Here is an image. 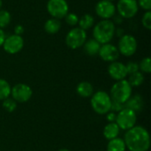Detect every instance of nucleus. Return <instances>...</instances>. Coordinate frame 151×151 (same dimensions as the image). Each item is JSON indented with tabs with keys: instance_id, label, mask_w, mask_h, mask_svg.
Returning <instances> with one entry per match:
<instances>
[{
	"instance_id": "f257e3e1",
	"label": "nucleus",
	"mask_w": 151,
	"mask_h": 151,
	"mask_svg": "<svg viewBox=\"0 0 151 151\" xmlns=\"http://www.w3.org/2000/svg\"><path fill=\"white\" fill-rule=\"evenodd\" d=\"M126 148L130 151H148L150 147V137L146 128L134 126L127 130L124 136Z\"/></svg>"
},
{
	"instance_id": "f03ea898",
	"label": "nucleus",
	"mask_w": 151,
	"mask_h": 151,
	"mask_svg": "<svg viewBox=\"0 0 151 151\" xmlns=\"http://www.w3.org/2000/svg\"><path fill=\"white\" fill-rule=\"evenodd\" d=\"M115 24L111 19H102L93 28V38L101 45L109 43L115 35Z\"/></svg>"
},
{
	"instance_id": "7ed1b4c3",
	"label": "nucleus",
	"mask_w": 151,
	"mask_h": 151,
	"mask_svg": "<svg viewBox=\"0 0 151 151\" xmlns=\"http://www.w3.org/2000/svg\"><path fill=\"white\" fill-rule=\"evenodd\" d=\"M132 95V87L127 80L118 81L111 88V99L115 102L125 104Z\"/></svg>"
},
{
	"instance_id": "20e7f679",
	"label": "nucleus",
	"mask_w": 151,
	"mask_h": 151,
	"mask_svg": "<svg viewBox=\"0 0 151 151\" xmlns=\"http://www.w3.org/2000/svg\"><path fill=\"white\" fill-rule=\"evenodd\" d=\"M91 107L95 112L100 115L107 114L111 111V99L104 91H97L91 96Z\"/></svg>"
},
{
	"instance_id": "39448f33",
	"label": "nucleus",
	"mask_w": 151,
	"mask_h": 151,
	"mask_svg": "<svg viewBox=\"0 0 151 151\" xmlns=\"http://www.w3.org/2000/svg\"><path fill=\"white\" fill-rule=\"evenodd\" d=\"M87 41V33L85 30L77 27H73L65 36V44L72 50H77L83 46Z\"/></svg>"
},
{
	"instance_id": "423d86ee",
	"label": "nucleus",
	"mask_w": 151,
	"mask_h": 151,
	"mask_svg": "<svg viewBox=\"0 0 151 151\" xmlns=\"http://www.w3.org/2000/svg\"><path fill=\"white\" fill-rule=\"evenodd\" d=\"M138 47V42L136 38L129 34L123 35L118 43V50L119 54L125 56V57H131L133 56Z\"/></svg>"
},
{
	"instance_id": "0eeeda50",
	"label": "nucleus",
	"mask_w": 151,
	"mask_h": 151,
	"mask_svg": "<svg viewBox=\"0 0 151 151\" xmlns=\"http://www.w3.org/2000/svg\"><path fill=\"white\" fill-rule=\"evenodd\" d=\"M136 120H137L136 112L129 109L124 108L117 114L115 122L119 126V129L127 131L135 126Z\"/></svg>"
},
{
	"instance_id": "6e6552de",
	"label": "nucleus",
	"mask_w": 151,
	"mask_h": 151,
	"mask_svg": "<svg viewBox=\"0 0 151 151\" xmlns=\"http://www.w3.org/2000/svg\"><path fill=\"white\" fill-rule=\"evenodd\" d=\"M46 8L51 18L58 19H64L69 12V6L65 0H49Z\"/></svg>"
},
{
	"instance_id": "1a4fd4ad",
	"label": "nucleus",
	"mask_w": 151,
	"mask_h": 151,
	"mask_svg": "<svg viewBox=\"0 0 151 151\" xmlns=\"http://www.w3.org/2000/svg\"><path fill=\"white\" fill-rule=\"evenodd\" d=\"M116 11L123 19H132L137 14L139 6L136 0H119Z\"/></svg>"
},
{
	"instance_id": "9d476101",
	"label": "nucleus",
	"mask_w": 151,
	"mask_h": 151,
	"mask_svg": "<svg viewBox=\"0 0 151 151\" xmlns=\"http://www.w3.org/2000/svg\"><path fill=\"white\" fill-rule=\"evenodd\" d=\"M24 47V39L21 35H11L5 37L4 42L3 43V48L5 52L8 54H17Z\"/></svg>"
},
{
	"instance_id": "9b49d317",
	"label": "nucleus",
	"mask_w": 151,
	"mask_h": 151,
	"mask_svg": "<svg viewBox=\"0 0 151 151\" xmlns=\"http://www.w3.org/2000/svg\"><path fill=\"white\" fill-rule=\"evenodd\" d=\"M96 15L102 19H111L116 14V5L113 2L100 0L95 6Z\"/></svg>"
},
{
	"instance_id": "f8f14e48",
	"label": "nucleus",
	"mask_w": 151,
	"mask_h": 151,
	"mask_svg": "<svg viewBox=\"0 0 151 151\" xmlns=\"http://www.w3.org/2000/svg\"><path fill=\"white\" fill-rule=\"evenodd\" d=\"M33 91L31 88L24 83H19L13 86L11 89L12 99L18 103H26L32 96Z\"/></svg>"
},
{
	"instance_id": "ddd939ff",
	"label": "nucleus",
	"mask_w": 151,
	"mask_h": 151,
	"mask_svg": "<svg viewBox=\"0 0 151 151\" xmlns=\"http://www.w3.org/2000/svg\"><path fill=\"white\" fill-rule=\"evenodd\" d=\"M99 57L105 62H114L119 58V52L118 48L111 42L102 44L98 52Z\"/></svg>"
},
{
	"instance_id": "4468645a",
	"label": "nucleus",
	"mask_w": 151,
	"mask_h": 151,
	"mask_svg": "<svg viewBox=\"0 0 151 151\" xmlns=\"http://www.w3.org/2000/svg\"><path fill=\"white\" fill-rule=\"evenodd\" d=\"M108 73L113 80L117 81L125 80V78L128 75L126 68V65L118 61H114L111 63V65L108 67Z\"/></svg>"
},
{
	"instance_id": "2eb2a0df",
	"label": "nucleus",
	"mask_w": 151,
	"mask_h": 151,
	"mask_svg": "<svg viewBox=\"0 0 151 151\" xmlns=\"http://www.w3.org/2000/svg\"><path fill=\"white\" fill-rule=\"evenodd\" d=\"M124 105L127 109H129L134 112H139L143 108V99L139 95L130 96V98L124 104Z\"/></svg>"
},
{
	"instance_id": "dca6fc26",
	"label": "nucleus",
	"mask_w": 151,
	"mask_h": 151,
	"mask_svg": "<svg viewBox=\"0 0 151 151\" xmlns=\"http://www.w3.org/2000/svg\"><path fill=\"white\" fill-rule=\"evenodd\" d=\"M100 47H101V44L94 38L87 40L85 42V43L83 44V50H84L85 53L91 57L98 55Z\"/></svg>"
},
{
	"instance_id": "f3484780",
	"label": "nucleus",
	"mask_w": 151,
	"mask_h": 151,
	"mask_svg": "<svg viewBox=\"0 0 151 151\" xmlns=\"http://www.w3.org/2000/svg\"><path fill=\"white\" fill-rule=\"evenodd\" d=\"M43 27H44V30L47 34L55 35L61 28V21H60V19H58L55 18H50V19L46 20Z\"/></svg>"
},
{
	"instance_id": "a211bd4d",
	"label": "nucleus",
	"mask_w": 151,
	"mask_h": 151,
	"mask_svg": "<svg viewBox=\"0 0 151 151\" xmlns=\"http://www.w3.org/2000/svg\"><path fill=\"white\" fill-rule=\"evenodd\" d=\"M119 131H120V129H119V126L116 124V122L108 123L104 128V136L107 140L111 141L119 136Z\"/></svg>"
},
{
	"instance_id": "6ab92c4d",
	"label": "nucleus",
	"mask_w": 151,
	"mask_h": 151,
	"mask_svg": "<svg viewBox=\"0 0 151 151\" xmlns=\"http://www.w3.org/2000/svg\"><path fill=\"white\" fill-rule=\"evenodd\" d=\"M76 91H77L79 96H81V97H85V98L90 97L94 94L93 86L91 83H89L88 81L80 82L76 88Z\"/></svg>"
},
{
	"instance_id": "aec40b11",
	"label": "nucleus",
	"mask_w": 151,
	"mask_h": 151,
	"mask_svg": "<svg viewBox=\"0 0 151 151\" xmlns=\"http://www.w3.org/2000/svg\"><path fill=\"white\" fill-rule=\"evenodd\" d=\"M94 24H95V19L91 14H88V13H86L82 17H81V19H79V22H78L79 27L85 31L93 27Z\"/></svg>"
},
{
	"instance_id": "412c9836",
	"label": "nucleus",
	"mask_w": 151,
	"mask_h": 151,
	"mask_svg": "<svg viewBox=\"0 0 151 151\" xmlns=\"http://www.w3.org/2000/svg\"><path fill=\"white\" fill-rule=\"evenodd\" d=\"M126 149L124 140L119 137L111 140L107 145V151H125Z\"/></svg>"
},
{
	"instance_id": "4be33fe9",
	"label": "nucleus",
	"mask_w": 151,
	"mask_h": 151,
	"mask_svg": "<svg viewBox=\"0 0 151 151\" xmlns=\"http://www.w3.org/2000/svg\"><path fill=\"white\" fill-rule=\"evenodd\" d=\"M127 81L131 87H139L144 81V75L142 72L138 71L136 73L129 74V78H128Z\"/></svg>"
},
{
	"instance_id": "5701e85b",
	"label": "nucleus",
	"mask_w": 151,
	"mask_h": 151,
	"mask_svg": "<svg viewBox=\"0 0 151 151\" xmlns=\"http://www.w3.org/2000/svg\"><path fill=\"white\" fill-rule=\"evenodd\" d=\"M11 86L8 83V81H6L4 79H0V100H4L7 97H9V96L11 95Z\"/></svg>"
},
{
	"instance_id": "b1692460",
	"label": "nucleus",
	"mask_w": 151,
	"mask_h": 151,
	"mask_svg": "<svg viewBox=\"0 0 151 151\" xmlns=\"http://www.w3.org/2000/svg\"><path fill=\"white\" fill-rule=\"evenodd\" d=\"M12 20L11 13L6 10H0V28L4 29L9 26Z\"/></svg>"
},
{
	"instance_id": "393cba45",
	"label": "nucleus",
	"mask_w": 151,
	"mask_h": 151,
	"mask_svg": "<svg viewBox=\"0 0 151 151\" xmlns=\"http://www.w3.org/2000/svg\"><path fill=\"white\" fill-rule=\"evenodd\" d=\"M3 107L6 111L12 112L15 111V109L17 107V103L12 98L7 97L3 100Z\"/></svg>"
},
{
	"instance_id": "a878e982",
	"label": "nucleus",
	"mask_w": 151,
	"mask_h": 151,
	"mask_svg": "<svg viewBox=\"0 0 151 151\" xmlns=\"http://www.w3.org/2000/svg\"><path fill=\"white\" fill-rule=\"evenodd\" d=\"M139 70L142 71V73H150L151 72V60L150 58L147 57L144 58L139 64Z\"/></svg>"
},
{
	"instance_id": "bb28decb",
	"label": "nucleus",
	"mask_w": 151,
	"mask_h": 151,
	"mask_svg": "<svg viewBox=\"0 0 151 151\" xmlns=\"http://www.w3.org/2000/svg\"><path fill=\"white\" fill-rule=\"evenodd\" d=\"M65 19V22L71 26V27H75L76 25H78V22H79V17L76 13L74 12H68L65 17L64 18Z\"/></svg>"
},
{
	"instance_id": "cd10ccee",
	"label": "nucleus",
	"mask_w": 151,
	"mask_h": 151,
	"mask_svg": "<svg viewBox=\"0 0 151 151\" xmlns=\"http://www.w3.org/2000/svg\"><path fill=\"white\" fill-rule=\"evenodd\" d=\"M142 24L144 27V28L150 30L151 29V12L147 11L142 18Z\"/></svg>"
},
{
	"instance_id": "c85d7f7f",
	"label": "nucleus",
	"mask_w": 151,
	"mask_h": 151,
	"mask_svg": "<svg viewBox=\"0 0 151 151\" xmlns=\"http://www.w3.org/2000/svg\"><path fill=\"white\" fill-rule=\"evenodd\" d=\"M126 68L127 71V74H132L139 71V64L136 62L131 61V62H128L127 65H126Z\"/></svg>"
},
{
	"instance_id": "c756f323",
	"label": "nucleus",
	"mask_w": 151,
	"mask_h": 151,
	"mask_svg": "<svg viewBox=\"0 0 151 151\" xmlns=\"http://www.w3.org/2000/svg\"><path fill=\"white\" fill-rule=\"evenodd\" d=\"M138 6L144 11H150L151 10V0H136Z\"/></svg>"
},
{
	"instance_id": "7c9ffc66",
	"label": "nucleus",
	"mask_w": 151,
	"mask_h": 151,
	"mask_svg": "<svg viewBox=\"0 0 151 151\" xmlns=\"http://www.w3.org/2000/svg\"><path fill=\"white\" fill-rule=\"evenodd\" d=\"M125 108L124 104L119 103V102H115L111 100V111L113 112H119L120 111H122Z\"/></svg>"
},
{
	"instance_id": "2f4dec72",
	"label": "nucleus",
	"mask_w": 151,
	"mask_h": 151,
	"mask_svg": "<svg viewBox=\"0 0 151 151\" xmlns=\"http://www.w3.org/2000/svg\"><path fill=\"white\" fill-rule=\"evenodd\" d=\"M116 118H117V114H116L115 112L111 111V112H108V113H107L106 119H107L110 123L115 122V121H116Z\"/></svg>"
},
{
	"instance_id": "473e14b6",
	"label": "nucleus",
	"mask_w": 151,
	"mask_h": 151,
	"mask_svg": "<svg viewBox=\"0 0 151 151\" xmlns=\"http://www.w3.org/2000/svg\"><path fill=\"white\" fill-rule=\"evenodd\" d=\"M24 33V27L22 25H16L14 27V35H21Z\"/></svg>"
},
{
	"instance_id": "72a5a7b5",
	"label": "nucleus",
	"mask_w": 151,
	"mask_h": 151,
	"mask_svg": "<svg viewBox=\"0 0 151 151\" xmlns=\"http://www.w3.org/2000/svg\"><path fill=\"white\" fill-rule=\"evenodd\" d=\"M5 33H4V31L3 30V29H1L0 28V47H2L3 46V43H4V39H5Z\"/></svg>"
},
{
	"instance_id": "f704fd0d",
	"label": "nucleus",
	"mask_w": 151,
	"mask_h": 151,
	"mask_svg": "<svg viewBox=\"0 0 151 151\" xmlns=\"http://www.w3.org/2000/svg\"><path fill=\"white\" fill-rule=\"evenodd\" d=\"M113 18H114V21H113V23L115 24H121L122 22H123V18L121 17V16H119V14L118 15H116V16H113Z\"/></svg>"
},
{
	"instance_id": "c9c22d12",
	"label": "nucleus",
	"mask_w": 151,
	"mask_h": 151,
	"mask_svg": "<svg viewBox=\"0 0 151 151\" xmlns=\"http://www.w3.org/2000/svg\"><path fill=\"white\" fill-rule=\"evenodd\" d=\"M115 34L118 35L120 36V37H121L123 35H125V34H124V30H123V29H120V28L116 29V30H115Z\"/></svg>"
},
{
	"instance_id": "e433bc0d",
	"label": "nucleus",
	"mask_w": 151,
	"mask_h": 151,
	"mask_svg": "<svg viewBox=\"0 0 151 151\" xmlns=\"http://www.w3.org/2000/svg\"><path fill=\"white\" fill-rule=\"evenodd\" d=\"M2 6H3V1L0 0V10H2Z\"/></svg>"
},
{
	"instance_id": "4c0bfd02",
	"label": "nucleus",
	"mask_w": 151,
	"mask_h": 151,
	"mask_svg": "<svg viewBox=\"0 0 151 151\" xmlns=\"http://www.w3.org/2000/svg\"><path fill=\"white\" fill-rule=\"evenodd\" d=\"M58 151H69L68 150H66V149H62V150H59Z\"/></svg>"
},
{
	"instance_id": "58836bf2",
	"label": "nucleus",
	"mask_w": 151,
	"mask_h": 151,
	"mask_svg": "<svg viewBox=\"0 0 151 151\" xmlns=\"http://www.w3.org/2000/svg\"><path fill=\"white\" fill-rule=\"evenodd\" d=\"M107 1H111V2H113L114 0H107Z\"/></svg>"
}]
</instances>
